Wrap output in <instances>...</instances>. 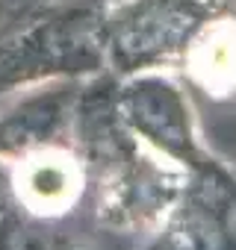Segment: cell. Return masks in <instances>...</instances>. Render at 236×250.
I'll return each instance as SVG.
<instances>
[{
  "label": "cell",
  "instance_id": "7a4b0ae2",
  "mask_svg": "<svg viewBox=\"0 0 236 250\" xmlns=\"http://www.w3.org/2000/svg\"><path fill=\"white\" fill-rule=\"evenodd\" d=\"M215 0H133L106 18V53L124 71L177 50L212 12Z\"/></svg>",
  "mask_w": 236,
  "mask_h": 250
},
{
  "label": "cell",
  "instance_id": "277c9868",
  "mask_svg": "<svg viewBox=\"0 0 236 250\" xmlns=\"http://www.w3.org/2000/svg\"><path fill=\"white\" fill-rule=\"evenodd\" d=\"M74 88H39L0 112V156H24L45 147L71 112Z\"/></svg>",
  "mask_w": 236,
  "mask_h": 250
},
{
  "label": "cell",
  "instance_id": "3957f363",
  "mask_svg": "<svg viewBox=\"0 0 236 250\" xmlns=\"http://www.w3.org/2000/svg\"><path fill=\"white\" fill-rule=\"evenodd\" d=\"M118 112L139 136H145L165 153L180 156V159L195 153L192 136H189V121H186V106L168 83L157 77L133 80L118 94Z\"/></svg>",
  "mask_w": 236,
  "mask_h": 250
},
{
  "label": "cell",
  "instance_id": "6da1fadb",
  "mask_svg": "<svg viewBox=\"0 0 236 250\" xmlns=\"http://www.w3.org/2000/svg\"><path fill=\"white\" fill-rule=\"evenodd\" d=\"M106 56V18L68 9L30 21L0 39V97L59 74L94 71Z\"/></svg>",
  "mask_w": 236,
  "mask_h": 250
}]
</instances>
